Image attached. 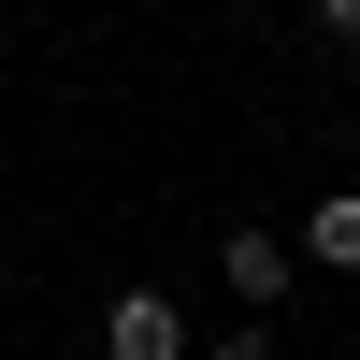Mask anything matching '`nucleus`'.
Instances as JSON below:
<instances>
[{
	"instance_id": "nucleus-1",
	"label": "nucleus",
	"mask_w": 360,
	"mask_h": 360,
	"mask_svg": "<svg viewBox=\"0 0 360 360\" xmlns=\"http://www.w3.org/2000/svg\"><path fill=\"white\" fill-rule=\"evenodd\" d=\"M101 360H188V317H173L159 288H115V317H101Z\"/></svg>"
},
{
	"instance_id": "nucleus-2",
	"label": "nucleus",
	"mask_w": 360,
	"mask_h": 360,
	"mask_svg": "<svg viewBox=\"0 0 360 360\" xmlns=\"http://www.w3.org/2000/svg\"><path fill=\"white\" fill-rule=\"evenodd\" d=\"M288 259H317V274H360V188H332V202H317Z\"/></svg>"
},
{
	"instance_id": "nucleus-3",
	"label": "nucleus",
	"mask_w": 360,
	"mask_h": 360,
	"mask_svg": "<svg viewBox=\"0 0 360 360\" xmlns=\"http://www.w3.org/2000/svg\"><path fill=\"white\" fill-rule=\"evenodd\" d=\"M217 259H231V288H245V303H274V288H288V231H231Z\"/></svg>"
},
{
	"instance_id": "nucleus-4",
	"label": "nucleus",
	"mask_w": 360,
	"mask_h": 360,
	"mask_svg": "<svg viewBox=\"0 0 360 360\" xmlns=\"http://www.w3.org/2000/svg\"><path fill=\"white\" fill-rule=\"evenodd\" d=\"M202 360H274V346H259V332H231V346H202Z\"/></svg>"
}]
</instances>
